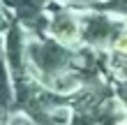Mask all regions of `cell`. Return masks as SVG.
Wrapping results in <instances>:
<instances>
[{
    "instance_id": "1",
    "label": "cell",
    "mask_w": 127,
    "mask_h": 125,
    "mask_svg": "<svg viewBox=\"0 0 127 125\" xmlns=\"http://www.w3.org/2000/svg\"><path fill=\"white\" fill-rule=\"evenodd\" d=\"M28 58H30L35 72L39 74L44 81H51L58 74L69 70L72 63V53L63 46H56V44H44V46H30L28 49Z\"/></svg>"
},
{
    "instance_id": "2",
    "label": "cell",
    "mask_w": 127,
    "mask_h": 125,
    "mask_svg": "<svg viewBox=\"0 0 127 125\" xmlns=\"http://www.w3.org/2000/svg\"><path fill=\"white\" fill-rule=\"evenodd\" d=\"M12 79L7 77V67L0 63V125L5 123V118L16 109V88H14Z\"/></svg>"
},
{
    "instance_id": "3",
    "label": "cell",
    "mask_w": 127,
    "mask_h": 125,
    "mask_svg": "<svg viewBox=\"0 0 127 125\" xmlns=\"http://www.w3.org/2000/svg\"><path fill=\"white\" fill-rule=\"evenodd\" d=\"M53 35L60 42H74L79 37V26H76V21H72L69 16H63V19H58L56 23H53Z\"/></svg>"
},
{
    "instance_id": "4",
    "label": "cell",
    "mask_w": 127,
    "mask_h": 125,
    "mask_svg": "<svg viewBox=\"0 0 127 125\" xmlns=\"http://www.w3.org/2000/svg\"><path fill=\"white\" fill-rule=\"evenodd\" d=\"M111 44H113V51L118 56H127V33H118Z\"/></svg>"
}]
</instances>
